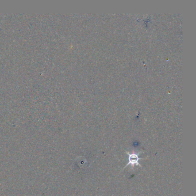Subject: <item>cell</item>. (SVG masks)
Segmentation results:
<instances>
[{
  "mask_svg": "<svg viewBox=\"0 0 196 196\" xmlns=\"http://www.w3.org/2000/svg\"><path fill=\"white\" fill-rule=\"evenodd\" d=\"M129 155V162L127 164V166H128L129 164H131L132 166H134V165L136 164L138 165L139 161V158L138 155L136 154H128Z\"/></svg>",
  "mask_w": 196,
  "mask_h": 196,
  "instance_id": "1",
  "label": "cell"
}]
</instances>
